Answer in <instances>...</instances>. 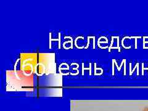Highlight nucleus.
I'll list each match as a JSON object with an SVG mask.
<instances>
[{"mask_svg": "<svg viewBox=\"0 0 148 111\" xmlns=\"http://www.w3.org/2000/svg\"><path fill=\"white\" fill-rule=\"evenodd\" d=\"M143 111H148V106L147 107H146L144 109H143Z\"/></svg>", "mask_w": 148, "mask_h": 111, "instance_id": "nucleus-1", "label": "nucleus"}]
</instances>
